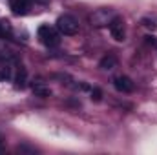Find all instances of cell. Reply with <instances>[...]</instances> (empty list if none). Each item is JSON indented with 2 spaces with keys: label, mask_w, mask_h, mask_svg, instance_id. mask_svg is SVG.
I'll list each match as a JSON object with an SVG mask.
<instances>
[{
  "label": "cell",
  "mask_w": 157,
  "mask_h": 155,
  "mask_svg": "<svg viewBox=\"0 0 157 155\" xmlns=\"http://www.w3.org/2000/svg\"><path fill=\"white\" fill-rule=\"evenodd\" d=\"M9 7L15 15H26L29 9H31V2L29 0H11L9 2Z\"/></svg>",
  "instance_id": "obj_6"
},
{
  "label": "cell",
  "mask_w": 157,
  "mask_h": 155,
  "mask_svg": "<svg viewBox=\"0 0 157 155\" xmlns=\"http://www.w3.org/2000/svg\"><path fill=\"white\" fill-rule=\"evenodd\" d=\"M91 99H93V100H97V102H99V100H101V99H102V91H101V89H99V88H93V91H91Z\"/></svg>",
  "instance_id": "obj_11"
},
{
  "label": "cell",
  "mask_w": 157,
  "mask_h": 155,
  "mask_svg": "<svg viewBox=\"0 0 157 155\" xmlns=\"http://www.w3.org/2000/svg\"><path fill=\"white\" fill-rule=\"evenodd\" d=\"M13 80H15V86H17V88H24V86H26L28 71H26L24 66H18V68H17V75L13 77Z\"/></svg>",
  "instance_id": "obj_8"
},
{
  "label": "cell",
  "mask_w": 157,
  "mask_h": 155,
  "mask_svg": "<svg viewBox=\"0 0 157 155\" xmlns=\"http://www.w3.org/2000/svg\"><path fill=\"white\" fill-rule=\"evenodd\" d=\"M113 86H115V89L119 93H132L133 88H135L133 80L130 77H126V75H119V77L113 78Z\"/></svg>",
  "instance_id": "obj_4"
},
{
  "label": "cell",
  "mask_w": 157,
  "mask_h": 155,
  "mask_svg": "<svg viewBox=\"0 0 157 155\" xmlns=\"http://www.w3.org/2000/svg\"><path fill=\"white\" fill-rule=\"evenodd\" d=\"M37 35H39L40 42L48 47H55L60 44V31L57 28H51L49 24H42L37 31Z\"/></svg>",
  "instance_id": "obj_1"
},
{
  "label": "cell",
  "mask_w": 157,
  "mask_h": 155,
  "mask_svg": "<svg viewBox=\"0 0 157 155\" xmlns=\"http://www.w3.org/2000/svg\"><path fill=\"white\" fill-rule=\"evenodd\" d=\"M113 17H115V15H112L110 9H101V11H97V13L91 15V22H93L95 26H104V24H110V20H112Z\"/></svg>",
  "instance_id": "obj_5"
},
{
  "label": "cell",
  "mask_w": 157,
  "mask_h": 155,
  "mask_svg": "<svg viewBox=\"0 0 157 155\" xmlns=\"http://www.w3.org/2000/svg\"><path fill=\"white\" fill-rule=\"evenodd\" d=\"M13 35V26L9 24V20H0V40L9 39Z\"/></svg>",
  "instance_id": "obj_10"
},
{
  "label": "cell",
  "mask_w": 157,
  "mask_h": 155,
  "mask_svg": "<svg viewBox=\"0 0 157 155\" xmlns=\"http://www.w3.org/2000/svg\"><path fill=\"white\" fill-rule=\"evenodd\" d=\"M55 28L60 31V35H66V37H71L78 31V20L73 15H60L55 22Z\"/></svg>",
  "instance_id": "obj_2"
},
{
  "label": "cell",
  "mask_w": 157,
  "mask_h": 155,
  "mask_svg": "<svg viewBox=\"0 0 157 155\" xmlns=\"http://www.w3.org/2000/svg\"><path fill=\"white\" fill-rule=\"evenodd\" d=\"M108 28H110L112 39L117 40V42H124V39H126V26H124V20H122L121 17H113V18L110 20Z\"/></svg>",
  "instance_id": "obj_3"
},
{
  "label": "cell",
  "mask_w": 157,
  "mask_h": 155,
  "mask_svg": "<svg viewBox=\"0 0 157 155\" xmlns=\"http://www.w3.org/2000/svg\"><path fill=\"white\" fill-rule=\"evenodd\" d=\"M4 150H6V146H4V137L0 135V153H4Z\"/></svg>",
  "instance_id": "obj_12"
},
{
  "label": "cell",
  "mask_w": 157,
  "mask_h": 155,
  "mask_svg": "<svg viewBox=\"0 0 157 155\" xmlns=\"http://www.w3.org/2000/svg\"><path fill=\"white\" fill-rule=\"evenodd\" d=\"M31 89H33V93H35L37 97H42V99H46V97H49V95H51L49 86H46L44 82H35V84L31 86Z\"/></svg>",
  "instance_id": "obj_9"
},
{
  "label": "cell",
  "mask_w": 157,
  "mask_h": 155,
  "mask_svg": "<svg viewBox=\"0 0 157 155\" xmlns=\"http://www.w3.org/2000/svg\"><path fill=\"white\" fill-rule=\"evenodd\" d=\"M99 68H101V70H104V71L117 68V57H115L113 53H108V55H104V57L101 59V62H99Z\"/></svg>",
  "instance_id": "obj_7"
}]
</instances>
